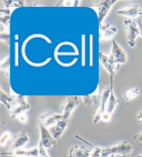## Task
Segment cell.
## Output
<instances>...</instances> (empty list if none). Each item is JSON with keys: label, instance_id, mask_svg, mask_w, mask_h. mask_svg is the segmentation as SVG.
<instances>
[{"label": "cell", "instance_id": "obj_1", "mask_svg": "<svg viewBox=\"0 0 142 157\" xmlns=\"http://www.w3.org/2000/svg\"><path fill=\"white\" fill-rule=\"evenodd\" d=\"M0 101L6 106L12 119L17 118L18 116L30 109V105L26 101V96L9 95L2 89L0 91Z\"/></svg>", "mask_w": 142, "mask_h": 157}, {"label": "cell", "instance_id": "obj_2", "mask_svg": "<svg viewBox=\"0 0 142 157\" xmlns=\"http://www.w3.org/2000/svg\"><path fill=\"white\" fill-rule=\"evenodd\" d=\"M124 26L126 33L127 42L131 48H134L136 45V40L140 36V29L136 21L132 19H127L124 21Z\"/></svg>", "mask_w": 142, "mask_h": 157}, {"label": "cell", "instance_id": "obj_3", "mask_svg": "<svg viewBox=\"0 0 142 157\" xmlns=\"http://www.w3.org/2000/svg\"><path fill=\"white\" fill-rule=\"evenodd\" d=\"M113 82L114 80H110V85L103 89L101 96L100 97V106L94 116V121H93L94 123H98L99 121H101L103 115L105 113L108 100L110 97L112 89L114 88Z\"/></svg>", "mask_w": 142, "mask_h": 157}, {"label": "cell", "instance_id": "obj_4", "mask_svg": "<svg viewBox=\"0 0 142 157\" xmlns=\"http://www.w3.org/2000/svg\"><path fill=\"white\" fill-rule=\"evenodd\" d=\"M109 56L114 62V63L119 67L127 63L128 62V56L126 53L114 40H112L111 52Z\"/></svg>", "mask_w": 142, "mask_h": 157}, {"label": "cell", "instance_id": "obj_5", "mask_svg": "<svg viewBox=\"0 0 142 157\" xmlns=\"http://www.w3.org/2000/svg\"><path fill=\"white\" fill-rule=\"evenodd\" d=\"M116 2V0H104V1H101L99 4L92 7V9H94L97 13L99 25L103 24V20L110 12L112 7Z\"/></svg>", "mask_w": 142, "mask_h": 157}, {"label": "cell", "instance_id": "obj_6", "mask_svg": "<svg viewBox=\"0 0 142 157\" xmlns=\"http://www.w3.org/2000/svg\"><path fill=\"white\" fill-rule=\"evenodd\" d=\"M79 105L78 97L76 96H69L65 99L63 103L61 105L62 115L63 116V119L69 120L73 110L76 107Z\"/></svg>", "mask_w": 142, "mask_h": 157}, {"label": "cell", "instance_id": "obj_7", "mask_svg": "<svg viewBox=\"0 0 142 157\" xmlns=\"http://www.w3.org/2000/svg\"><path fill=\"white\" fill-rule=\"evenodd\" d=\"M99 58L100 63L101 64L103 68L107 71L109 75H110V80H114V78L115 76L116 73L120 67L114 63V62L110 58V56L105 55L102 51L99 52Z\"/></svg>", "mask_w": 142, "mask_h": 157}, {"label": "cell", "instance_id": "obj_8", "mask_svg": "<svg viewBox=\"0 0 142 157\" xmlns=\"http://www.w3.org/2000/svg\"><path fill=\"white\" fill-rule=\"evenodd\" d=\"M40 142L39 144L46 149L51 148L56 145L57 140L54 139L47 128L39 123Z\"/></svg>", "mask_w": 142, "mask_h": 157}, {"label": "cell", "instance_id": "obj_9", "mask_svg": "<svg viewBox=\"0 0 142 157\" xmlns=\"http://www.w3.org/2000/svg\"><path fill=\"white\" fill-rule=\"evenodd\" d=\"M99 42H103L112 39L118 31L115 26L106 22L99 25Z\"/></svg>", "mask_w": 142, "mask_h": 157}, {"label": "cell", "instance_id": "obj_10", "mask_svg": "<svg viewBox=\"0 0 142 157\" xmlns=\"http://www.w3.org/2000/svg\"><path fill=\"white\" fill-rule=\"evenodd\" d=\"M62 118H63V116L62 114H58L52 110H49L40 116L39 123L45 126L46 128L49 129L56 124L58 121L62 120Z\"/></svg>", "mask_w": 142, "mask_h": 157}, {"label": "cell", "instance_id": "obj_11", "mask_svg": "<svg viewBox=\"0 0 142 157\" xmlns=\"http://www.w3.org/2000/svg\"><path fill=\"white\" fill-rule=\"evenodd\" d=\"M75 137L77 139L81 140V141L86 143L87 145L91 146V147H93L94 150L92 151L91 157H110L112 154H114L112 147L106 148L100 147L99 146L95 145L90 142L87 141V140L83 139V138H82L81 136H79V135H76Z\"/></svg>", "mask_w": 142, "mask_h": 157}, {"label": "cell", "instance_id": "obj_12", "mask_svg": "<svg viewBox=\"0 0 142 157\" xmlns=\"http://www.w3.org/2000/svg\"><path fill=\"white\" fill-rule=\"evenodd\" d=\"M114 155L118 154L123 157L130 156L133 151V147L127 140H123L112 147Z\"/></svg>", "mask_w": 142, "mask_h": 157}, {"label": "cell", "instance_id": "obj_13", "mask_svg": "<svg viewBox=\"0 0 142 157\" xmlns=\"http://www.w3.org/2000/svg\"><path fill=\"white\" fill-rule=\"evenodd\" d=\"M1 154L14 157H39V148L36 147L29 150L19 149L15 150H9L7 152L2 153Z\"/></svg>", "mask_w": 142, "mask_h": 157}, {"label": "cell", "instance_id": "obj_14", "mask_svg": "<svg viewBox=\"0 0 142 157\" xmlns=\"http://www.w3.org/2000/svg\"><path fill=\"white\" fill-rule=\"evenodd\" d=\"M118 15L125 16L128 19H134L138 17H141L142 16V9L141 7L137 4H132L130 6H128L125 9H123L116 11Z\"/></svg>", "mask_w": 142, "mask_h": 157}, {"label": "cell", "instance_id": "obj_15", "mask_svg": "<svg viewBox=\"0 0 142 157\" xmlns=\"http://www.w3.org/2000/svg\"><path fill=\"white\" fill-rule=\"evenodd\" d=\"M29 141V137L25 131L21 132L20 133L15 135L12 140L10 150H15L19 149H23L26 143Z\"/></svg>", "mask_w": 142, "mask_h": 157}, {"label": "cell", "instance_id": "obj_16", "mask_svg": "<svg viewBox=\"0 0 142 157\" xmlns=\"http://www.w3.org/2000/svg\"><path fill=\"white\" fill-rule=\"evenodd\" d=\"M69 120H65V119L62 118V120L58 121L56 124L51 127L48 129L54 139L58 140L65 132V129L69 125Z\"/></svg>", "mask_w": 142, "mask_h": 157}, {"label": "cell", "instance_id": "obj_17", "mask_svg": "<svg viewBox=\"0 0 142 157\" xmlns=\"http://www.w3.org/2000/svg\"><path fill=\"white\" fill-rule=\"evenodd\" d=\"M92 151L85 146L73 145L70 148L68 157H91Z\"/></svg>", "mask_w": 142, "mask_h": 157}, {"label": "cell", "instance_id": "obj_18", "mask_svg": "<svg viewBox=\"0 0 142 157\" xmlns=\"http://www.w3.org/2000/svg\"><path fill=\"white\" fill-rule=\"evenodd\" d=\"M119 102H120L119 100L116 98L115 95H114V88H113L112 89L110 97H109V98L108 100L105 113H107V114L112 116V114L113 113L114 111L115 110L117 105H118V104L119 103Z\"/></svg>", "mask_w": 142, "mask_h": 157}, {"label": "cell", "instance_id": "obj_19", "mask_svg": "<svg viewBox=\"0 0 142 157\" xmlns=\"http://www.w3.org/2000/svg\"><path fill=\"white\" fill-rule=\"evenodd\" d=\"M11 10L10 9H1L0 10V21L4 24L6 32H9L10 29V19Z\"/></svg>", "mask_w": 142, "mask_h": 157}, {"label": "cell", "instance_id": "obj_20", "mask_svg": "<svg viewBox=\"0 0 142 157\" xmlns=\"http://www.w3.org/2000/svg\"><path fill=\"white\" fill-rule=\"evenodd\" d=\"M139 95V89L138 88H131L125 92L124 99L125 101H131L135 99Z\"/></svg>", "mask_w": 142, "mask_h": 157}, {"label": "cell", "instance_id": "obj_21", "mask_svg": "<svg viewBox=\"0 0 142 157\" xmlns=\"http://www.w3.org/2000/svg\"><path fill=\"white\" fill-rule=\"evenodd\" d=\"M2 2L4 3V6L8 9H15L22 6H24L25 2L22 1V0H11V1H2Z\"/></svg>", "mask_w": 142, "mask_h": 157}, {"label": "cell", "instance_id": "obj_22", "mask_svg": "<svg viewBox=\"0 0 142 157\" xmlns=\"http://www.w3.org/2000/svg\"><path fill=\"white\" fill-rule=\"evenodd\" d=\"M81 98L83 99L85 105L88 107L93 106L94 105L97 104L98 102V97L97 96H82Z\"/></svg>", "mask_w": 142, "mask_h": 157}, {"label": "cell", "instance_id": "obj_23", "mask_svg": "<svg viewBox=\"0 0 142 157\" xmlns=\"http://www.w3.org/2000/svg\"><path fill=\"white\" fill-rule=\"evenodd\" d=\"M10 138H11V133L9 131L4 132V133L2 134L1 139H0V144H1L2 147H4V146L6 145L7 142L9 141Z\"/></svg>", "mask_w": 142, "mask_h": 157}, {"label": "cell", "instance_id": "obj_24", "mask_svg": "<svg viewBox=\"0 0 142 157\" xmlns=\"http://www.w3.org/2000/svg\"><path fill=\"white\" fill-rule=\"evenodd\" d=\"M0 68L2 71H8L10 68V56H7L1 62V66Z\"/></svg>", "mask_w": 142, "mask_h": 157}, {"label": "cell", "instance_id": "obj_25", "mask_svg": "<svg viewBox=\"0 0 142 157\" xmlns=\"http://www.w3.org/2000/svg\"><path fill=\"white\" fill-rule=\"evenodd\" d=\"M0 39L7 46L10 45V33L9 32H3L0 34Z\"/></svg>", "mask_w": 142, "mask_h": 157}, {"label": "cell", "instance_id": "obj_26", "mask_svg": "<svg viewBox=\"0 0 142 157\" xmlns=\"http://www.w3.org/2000/svg\"><path fill=\"white\" fill-rule=\"evenodd\" d=\"M17 119L19 121L20 123H22V124H26L29 121L28 116L26 114V113H22V114H20V116H18Z\"/></svg>", "mask_w": 142, "mask_h": 157}, {"label": "cell", "instance_id": "obj_27", "mask_svg": "<svg viewBox=\"0 0 142 157\" xmlns=\"http://www.w3.org/2000/svg\"><path fill=\"white\" fill-rule=\"evenodd\" d=\"M38 148H39V157H49L46 148L42 147L40 144L38 145Z\"/></svg>", "mask_w": 142, "mask_h": 157}, {"label": "cell", "instance_id": "obj_28", "mask_svg": "<svg viewBox=\"0 0 142 157\" xmlns=\"http://www.w3.org/2000/svg\"><path fill=\"white\" fill-rule=\"evenodd\" d=\"M132 139L139 145H142V132L140 133L136 134L132 136Z\"/></svg>", "mask_w": 142, "mask_h": 157}, {"label": "cell", "instance_id": "obj_29", "mask_svg": "<svg viewBox=\"0 0 142 157\" xmlns=\"http://www.w3.org/2000/svg\"><path fill=\"white\" fill-rule=\"evenodd\" d=\"M136 118H137L138 120L139 121V122H140L141 124L142 125V111L138 113V115L136 116Z\"/></svg>", "mask_w": 142, "mask_h": 157}, {"label": "cell", "instance_id": "obj_30", "mask_svg": "<svg viewBox=\"0 0 142 157\" xmlns=\"http://www.w3.org/2000/svg\"><path fill=\"white\" fill-rule=\"evenodd\" d=\"M139 29H140V36L142 37V21H139Z\"/></svg>", "mask_w": 142, "mask_h": 157}, {"label": "cell", "instance_id": "obj_31", "mask_svg": "<svg viewBox=\"0 0 142 157\" xmlns=\"http://www.w3.org/2000/svg\"><path fill=\"white\" fill-rule=\"evenodd\" d=\"M110 157H116V156H115V155H114V154H112V155Z\"/></svg>", "mask_w": 142, "mask_h": 157}, {"label": "cell", "instance_id": "obj_32", "mask_svg": "<svg viewBox=\"0 0 142 157\" xmlns=\"http://www.w3.org/2000/svg\"><path fill=\"white\" fill-rule=\"evenodd\" d=\"M136 157H142V154H141V155H138V156H136Z\"/></svg>", "mask_w": 142, "mask_h": 157}, {"label": "cell", "instance_id": "obj_33", "mask_svg": "<svg viewBox=\"0 0 142 157\" xmlns=\"http://www.w3.org/2000/svg\"><path fill=\"white\" fill-rule=\"evenodd\" d=\"M141 18H142V16H141Z\"/></svg>", "mask_w": 142, "mask_h": 157}, {"label": "cell", "instance_id": "obj_34", "mask_svg": "<svg viewBox=\"0 0 142 157\" xmlns=\"http://www.w3.org/2000/svg\"><path fill=\"white\" fill-rule=\"evenodd\" d=\"M34 157H36V156H34Z\"/></svg>", "mask_w": 142, "mask_h": 157}]
</instances>
